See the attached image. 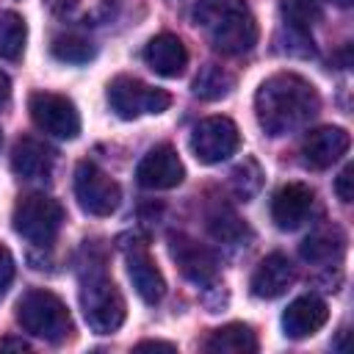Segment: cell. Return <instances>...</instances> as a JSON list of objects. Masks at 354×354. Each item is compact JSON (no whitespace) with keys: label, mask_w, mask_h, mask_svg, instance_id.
<instances>
[{"label":"cell","mask_w":354,"mask_h":354,"mask_svg":"<svg viewBox=\"0 0 354 354\" xmlns=\"http://www.w3.org/2000/svg\"><path fill=\"white\" fill-rule=\"evenodd\" d=\"M321 111L315 86L296 72H277L266 77L254 94V113L268 136H285L304 127Z\"/></svg>","instance_id":"obj_1"},{"label":"cell","mask_w":354,"mask_h":354,"mask_svg":"<svg viewBox=\"0 0 354 354\" xmlns=\"http://www.w3.org/2000/svg\"><path fill=\"white\" fill-rule=\"evenodd\" d=\"M194 22L224 55H243L257 44V22L246 0H196Z\"/></svg>","instance_id":"obj_2"},{"label":"cell","mask_w":354,"mask_h":354,"mask_svg":"<svg viewBox=\"0 0 354 354\" xmlns=\"http://www.w3.org/2000/svg\"><path fill=\"white\" fill-rule=\"evenodd\" d=\"M17 321L25 332L47 343H61L72 335V318L66 304L44 288H30L22 293V299L17 301Z\"/></svg>","instance_id":"obj_3"},{"label":"cell","mask_w":354,"mask_h":354,"mask_svg":"<svg viewBox=\"0 0 354 354\" xmlns=\"http://www.w3.org/2000/svg\"><path fill=\"white\" fill-rule=\"evenodd\" d=\"M80 310L86 324L102 335H111L124 324V315H127L124 299L113 285V279L100 266L83 274L80 279Z\"/></svg>","instance_id":"obj_4"},{"label":"cell","mask_w":354,"mask_h":354,"mask_svg":"<svg viewBox=\"0 0 354 354\" xmlns=\"http://www.w3.org/2000/svg\"><path fill=\"white\" fill-rule=\"evenodd\" d=\"M14 232L22 235L30 243L47 246L55 241L61 224H64V207L44 194H28L14 207Z\"/></svg>","instance_id":"obj_5"},{"label":"cell","mask_w":354,"mask_h":354,"mask_svg":"<svg viewBox=\"0 0 354 354\" xmlns=\"http://www.w3.org/2000/svg\"><path fill=\"white\" fill-rule=\"evenodd\" d=\"M108 102L119 119H138L144 113H163L171 97L163 88H155L138 77L119 75L108 86Z\"/></svg>","instance_id":"obj_6"},{"label":"cell","mask_w":354,"mask_h":354,"mask_svg":"<svg viewBox=\"0 0 354 354\" xmlns=\"http://www.w3.org/2000/svg\"><path fill=\"white\" fill-rule=\"evenodd\" d=\"M75 196L88 216H111L122 202L119 183L91 160H80L75 169Z\"/></svg>","instance_id":"obj_7"},{"label":"cell","mask_w":354,"mask_h":354,"mask_svg":"<svg viewBox=\"0 0 354 354\" xmlns=\"http://www.w3.org/2000/svg\"><path fill=\"white\" fill-rule=\"evenodd\" d=\"M238 144H241V133L235 122L227 116H207L191 133V152L205 166L227 160L230 155L238 152Z\"/></svg>","instance_id":"obj_8"},{"label":"cell","mask_w":354,"mask_h":354,"mask_svg":"<svg viewBox=\"0 0 354 354\" xmlns=\"http://www.w3.org/2000/svg\"><path fill=\"white\" fill-rule=\"evenodd\" d=\"M28 111H30V119L36 122V127L55 138L69 141V138H77V133H80V113H77L75 102L64 94L36 91L28 100Z\"/></svg>","instance_id":"obj_9"},{"label":"cell","mask_w":354,"mask_h":354,"mask_svg":"<svg viewBox=\"0 0 354 354\" xmlns=\"http://www.w3.org/2000/svg\"><path fill=\"white\" fill-rule=\"evenodd\" d=\"M185 177V166L180 160V155L169 147V144H158L152 147L136 166V180L141 188L149 191H169L177 188Z\"/></svg>","instance_id":"obj_10"},{"label":"cell","mask_w":354,"mask_h":354,"mask_svg":"<svg viewBox=\"0 0 354 354\" xmlns=\"http://www.w3.org/2000/svg\"><path fill=\"white\" fill-rule=\"evenodd\" d=\"M169 252L177 263V268L183 271L185 279L196 282V285H207L216 279V257L207 246L196 243L194 238L177 232V235H169Z\"/></svg>","instance_id":"obj_11"},{"label":"cell","mask_w":354,"mask_h":354,"mask_svg":"<svg viewBox=\"0 0 354 354\" xmlns=\"http://www.w3.org/2000/svg\"><path fill=\"white\" fill-rule=\"evenodd\" d=\"M315 194L304 183H285L274 196H271V218L279 230H299L313 210Z\"/></svg>","instance_id":"obj_12"},{"label":"cell","mask_w":354,"mask_h":354,"mask_svg":"<svg viewBox=\"0 0 354 354\" xmlns=\"http://www.w3.org/2000/svg\"><path fill=\"white\" fill-rule=\"evenodd\" d=\"M127 277L136 288V293L141 296V301L147 304H158L166 293V279L160 274V268L155 266V260L149 257L147 246L141 241H136L133 246H127Z\"/></svg>","instance_id":"obj_13"},{"label":"cell","mask_w":354,"mask_h":354,"mask_svg":"<svg viewBox=\"0 0 354 354\" xmlns=\"http://www.w3.org/2000/svg\"><path fill=\"white\" fill-rule=\"evenodd\" d=\"M348 149V133L343 127H315L304 136L301 144V158L307 166L313 169H329L332 163H337Z\"/></svg>","instance_id":"obj_14"},{"label":"cell","mask_w":354,"mask_h":354,"mask_svg":"<svg viewBox=\"0 0 354 354\" xmlns=\"http://www.w3.org/2000/svg\"><path fill=\"white\" fill-rule=\"evenodd\" d=\"M329 318V307L324 299L307 293V296H299L288 304V310L282 313V329L290 340H301V337H310L315 335Z\"/></svg>","instance_id":"obj_15"},{"label":"cell","mask_w":354,"mask_h":354,"mask_svg":"<svg viewBox=\"0 0 354 354\" xmlns=\"http://www.w3.org/2000/svg\"><path fill=\"white\" fill-rule=\"evenodd\" d=\"M293 279H296L293 263L285 254L274 252V254H266L257 263V268H254V274L249 279V288H252V293L257 299H277L293 285Z\"/></svg>","instance_id":"obj_16"},{"label":"cell","mask_w":354,"mask_h":354,"mask_svg":"<svg viewBox=\"0 0 354 354\" xmlns=\"http://www.w3.org/2000/svg\"><path fill=\"white\" fill-rule=\"evenodd\" d=\"M144 61L160 77H180L188 66V50L174 33H158L147 41Z\"/></svg>","instance_id":"obj_17"},{"label":"cell","mask_w":354,"mask_h":354,"mask_svg":"<svg viewBox=\"0 0 354 354\" xmlns=\"http://www.w3.org/2000/svg\"><path fill=\"white\" fill-rule=\"evenodd\" d=\"M11 169L22 180H47L53 171V149L39 138H19L11 149Z\"/></svg>","instance_id":"obj_18"},{"label":"cell","mask_w":354,"mask_h":354,"mask_svg":"<svg viewBox=\"0 0 354 354\" xmlns=\"http://www.w3.org/2000/svg\"><path fill=\"white\" fill-rule=\"evenodd\" d=\"M205 351H216V354H252L257 351V337L246 324H227L221 329H216L207 340H205Z\"/></svg>","instance_id":"obj_19"},{"label":"cell","mask_w":354,"mask_h":354,"mask_svg":"<svg viewBox=\"0 0 354 354\" xmlns=\"http://www.w3.org/2000/svg\"><path fill=\"white\" fill-rule=\"evenodd\" d=\"M25 39H28L25 19L14 11H0V58L19 61L25 53Z\"/></svg>","instance_id":"obj_20"},{"label":"cell","mask_w":354,"mask_h":354,"mask_svg":"<svg viewBox=\"0 0 354 354\" xmlns=\"http://www.w3.org/2000/svg\"><path fill=\"white\" fill-rule=\"evenodd\" d=\"M232 86H235V77L216 64H205L194 77V94L202 100H221L232 91Z\"/></svg>","instance_id":"obj_21"},{"label":"cell","mask_w":354,"mask_h":354,"mask_svg":"<svg viewBox=\"0 0 354 354\" xmlns=\"http://www.w3.org/2000/svg\"><path fill=\"white\" fill-rule=\"evenodd\" d=\"M279 11H282L285 25L293 33L307 36L310 28L321 19V0H282L279 3Z\"/></svg>","instance_id":"obj_22"},{"label":"cell","mask_w":354,"mask_h":354,"mask_svg":"<svg viewBox=\"0 0 354 354\" xmlns=\"http://www.w3.org/2000/svg\"><path fill=\"white\" fill-rule=\"evenodd\" d=\"M113 3H86V0H50V8L61 14L64 19H72L77 25H97L111 14Z\"/></svg>","instance_id":"obj_23"},{"label":"cell","mask_w":354,"mask_h":354,"mask_svg":"<svg viewBox=\"0 0 354 354\" xmlns=\"http://www.w3.org/2000/svg\"><path fill=\"white\" fill-rule=\"evenodd\" d=\"M343 252V235L337 230H321L313 232L304 243H301V257L310 263H326L332 257H337Z\"/></svg>","instance_id":"obj_24"},{"label":"cell","mask_w":354,"mask_h":354,"mask_svg":"<svg viewBox=\"0 0 354 354\" xmlns=\"http://www.w3.org/2000/svg\"><path fill=\"white\" fill-rule=\"evenodd\" d=\"M50 50L64 64H86V61L94 58V44L88 39L77 36V33H61V36H55L53 44H50Z\"/></svg>","instance_id":"obj_25"},{"label":"cell","mask_w":354,"mask_h":354,"mask_svg":"<svg viewBox=\"0 0 354 354\" xmlns=\"http://www.w3.org/2000/svg\"><path fill=\"white\" fill-rule=\"evenodd\" d=\"M210 232H213L218 241L238 243V241L246 235V227H243V221H241L230 207H218L216 213H210Z\"/></svg>","instance_id":"obj_26"},{"label":"cell","mask_w":354,"mask_h":354,"mask_svg":"<svg viewBox=\"0 0 354 354\" xmlns=\"http://www.w3.org/2000/svg\"><path fill=\"white\" fill-rule=\"evenodd\" d=\"M260 180H263V174H260V169H257V163L254 160H243L235 171H232V188H235V194L238 196H252L257 188H260Z\"/></svg>","instance_id":"obj_27"},{"label":"cell","mask_w":354,"mask_h":354,"mask_svg":"<svg viewBox=\"0 0 354 354\" xmlns=\"http://www.w3.org/2000/svg\"><path fill=\"white\" fill-rule=\"evenodd\" d=\"M11 282H14V254L0 243V296L8 290Z\"/></svg>","instance_id":"obj_28"},{"label":"cell","mask_w":354,"mask_h":354,"mask_svg":"<svg viewBox=\"0 0 354 354\" xmlns=\"http://www.w3.org/2000/svg\"><path fill=\"white\" fill-rule=\"evenodd\" d=\"M354 169L351 166H346L340 174H337V180H335V191H337V196L343 199V202H351V196H354V191H351V183H354Z\"/></svg>","instance_id":"obj_29"},{"label":"cell","mask_w":354,"mask_h":354,"mask_svg":"<svg viewBox=\"0 0 354 354\" xmlns=\"http://www.w3.org/2000/svg\"><path fill=\"white\" fill-rule=\"evenodd\" d=\"M8 97H11V80H8V75L0 69V105H6Z\"/></svg>","instance_id":"obj_30"},{"label":"cell","mask_w":354,"mask_h":354,"mask_svg":"<svg viewBox=\"0 0 354 354\" xmlns=\"http://www.w3.org/2000/svg\"><path fill=\"white\" fill-rule=\"evenodd\" d=\"M136 348H138V351H144V348H163V351H174V346H171V343H160V340H144V343H138Z\"/></svg>","instance_id":"obj_31"},{"label":"cell","mask_w":354,"mask_h":354,"mask_svg":"<svg viewBox=\"0 0 354 354\" xmlns=\"http://www.w3.org/2000/svg\"><path fill=\"white\" fill-rule=\"evenodd\" d=\"M0 348H19V351H28L30 346L25 340H0Z\"/></svg>","instance_id":"obj_32"},{"label":"cell","mask_w":354,"mask_h":354,"mask_svg":"<svg viewBox=\"0 0 354 354\" xmlns=\"http://www.w3.org/2000/svg\"><path fill=\"white\" fill-rule=\"evenodd\" d=\"M335 3H337V6H348L351 0H335Z\"/></svg>","instance_id":"obj_33"},{"label":"cell","mask_w":354,"mask_h":354,"mask_svg":"<svg viewBox=\"0 0 354 354\" xmlns=\"http://www.w3.org/2000/svg\"><path fill=\"white\" fill-rule=\"evenodd\" d=\"M0 147H3V133H0Z\"/></svg>","instance_id":"obj_34"}]
</instances>
